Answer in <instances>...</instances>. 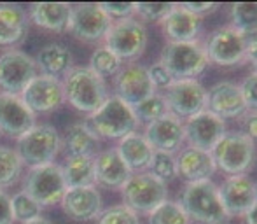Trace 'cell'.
<instances>
[{
  "label": "cell",
  "mask_w": 257,
  "mask_h": 224,
  "mask_svg": "<svg viewBox=\"0 0 257 224\" xmlns=\"http://www.w3.org/2000/svg\"><path fill=\"white\" fill-rule=\"evenodd\" d=\"M65 102L75 110L93 114L108 98L105 79L91 70L89 67H74L61 79Z\"/></svg>",
  "instance_id": "1"
},
{
  "label": "cell",
  "mask_w": 257,
  "mask_h": 224,
  "mask_svg": "<svg viewBox=\"0 0 257 224\" xmlns=\"http://www.w3.org/2000/svg\"><path fill=\"white\" fill-rule=\"evenodd\" d=\"M180 205L187 217L200 224H226L229 214L220 200L219 187L212 180L186 184L180 193Z\"/></svg>",
  "instance_id": "2"
},
{
  "label": "cell",
  "mask_w": 257,
  "mask_h": 224,
  "mask_svg": "<svg viewBox=\"0 0 257 224\" xmlns=\"http://www.w3.org/2000/svg\"><path fill=\"white\" fill-rule=\"evenodd\" d=\"M86 125L98 139L108 140H121L122 137L137 132L139 128L133 107L119 100L117 96H108L98 109L86 118Z\"/></svg>",
  "instance_id": "3"
},
{
  "label": "cell",
  "mask_w": 257,
  "mask_h": 224,
  "mask_svg": "<svg viewBox=\"0 0 257 224\" xmlns=\"http://www.w3.org/2000/svg\"><path fill=\"white\" fill-rule=\"evenodd\" d=\"M63 149L61 135L51 125H35L18 139L16 153L23 165L30 168L54 163V158Z\"/></svg>",
  "instance_id": "4"
},
{
  "label": "cell",
  "mask_w": 257,
  "mask_h": 224,
  "mask_svg": "<svg viewBox=\"0 0 257 224\" xmlns=\"http://www.w3.org/2000/svg\"><path fill=\"white\" fill-rule=\"evenodd\" d=\"M217 168L227 175H243L255 163V142L243 132L226 133L212 149Z\"/></svg>",
  "instance_id": "5"
},
{
  "label": "cell",
  "mask_w": 257,
  "mask_h": 224,
  "mask_svg": "<svg viewBox=\"0 0 257 224\" xmlns=\"http://www.w3.org/2000/svg\"><path fill=\"white\" fill-rule=\"evenodd\" d=\"M105 48L112 51L121 61L137 60L142 56L147 46V30L142 21L133 16L114 20L105 35Z\"/></svg>",
  "instance_id": "6"
},
{
  "label": "cell",
  "mask_w": 257,
  "mask_h": 224,
  "mask_svg": "<svg viewBox=\"0 0 257 224\" xmlns=\"http://www.w3.org/2000/svg\"><path fill=\"white\" fill-rule=\"evenodd\" d=\"M161 61L175 81L194 79L208 65L205 46L198 41L191 42H168L163 49Z\"/></svg>",
  "instance_id": "7"
},
{
  "label": "cell",
  "mask_w": 257,
  "mask_h": 224,
  "mask_svg": "<svg viewBox=\"0 0 257 224\" xmlns=\"http://www.w3.org/2000/svg\"><path fill=\"white\" fill-rule=\"evenodd\" d=\"M121 194L126 207L137 214L149 215L158 205L166 201L168 187L165 182L156 179L153 173L140 172L130 177L128 182L121 187Z\"/></svg>",
  "instance_id": "8"
},
{
  "label": "cell",
  "mask_w": 257,
  "mask_h": 224,
  "mask_svg": "<svg viewBox=\"0 0 257 224\" xmlns=\"http://www.w3.org/2000/svg\"><path fill=\"white\" fill-rule=\"evenodd\" d=\"M65 191H67V184L63 179L61 165L58 163L30 168L23 180V193L37 201L42 208L60 203Z\"/></svg>",
  "instance_id": "9"
},
{
  "label": "cell",
  "mask_w": 257,
  "mask_h": 224,
  "mask_svg": "<svg viewBox=\"0 0 257 224\" xmlns=\"http://www.w3.org/2000/svg\"><path fill=\"white\" fill-rule=\"evenodd\" d=\"M112 21L114 20L100 7V4H77L72 6L68 32L77 41L95 44L105 39Z\"/></svg>",
  "instance_id": "10"
},
{
  "label": "cell",
  "mask_w": 257,
  "mask_h": 224,
  "mask_svg": "<svg viewBox=\"0 0 257 224\" xmlns=\"http://www.w3.org/2000/svg\"><path fill=\"white\" fill-rule=\"evenodd\" d=\"M35 60L20 49L0 55V93L20 96L28 82L37 75Z\"/></svg>",
  "instance_id": "11"
},
{
  "label": "cell",
  "mask_w": 257,
  "mask_h": 224,
  "mask_svg": "<svg viewBox=\"0 0 257 224\" xmlns=\"http://www.w3.org/2000/svg\"><path fill=\"white\" fill-rule=\"evenodd\" d=\"M168 112L179 119H189L206 109V91L196 79L173 81L165 89Z\"/></svg>",
  "instance_id": "12"
},
{
  "label": "cell",
  "mask_w": 257,
  "mask_h": 224,
  "mask_svg": "<svg viewBox=\"0 0 257 224\" xmlns=\"http://www.w3.org/2000/svg\"><path fill=\"white\" fill-rule=\"evenodd\" d=\"M208 61L222 67H233L247 58V41L231 25L217 28L205 46Z\"/></svg>",
  "instance_id": "13"
},
{
  "label": "cell",
  "mask_w": 257,
  "mask_h": 224,
  "mask_svg": "<svg viewBox=\"0 0 257 224\" xmlns=\"http://www.w3.org/2000/svg\"><path fill=\"white\" fill-rule=\"evenodd\" d=\"M114 96L128 103L130 107L139 105L147 96L154 95L156 89L147 74V67L132 61L119 68V72L114 75Z\"/></svg>",
  "instance_id": "14"
},
{
  "label": "cell",
  "mask_w": 257,
  "mask_h": 224,
  "mask_svg": "<svg viewBox=\"0 0 257 224\" xmlns=\"http://www.w3.org/2000/svg\"><path fill=\"white\" fill-rule=\"evenodd\" d=\"M21 100L34 114H48L65 102L61 79L37 74L21 93Z\"/></svg>",
  "instance_id": "15"
},
{
  "label": "cell",
  "mask_w": 257,
  "mask_h": 224,
  "mask_svg": "<svg viewBox=\"0 0 257 224\" xmlns=\"http://www.w3.org/2000/svg\"><path fill=\"white\" fill-rule=\"evenodd\" d=\"M184 132H186V140L191 147L206 151V153H212L217 142L227 133L226 123L206 109L193 116V118L186 119Z\"/></svg>",
  "instance_id": "16"
},
{
  "label": "cell",
  "mask_w": 257,
  "mask_h": 224,
  "mask_svg": "<svg viewBox=\"0 0 257 224\" xmlns=\"http://www.w3.org/2000/svg\"><path fill=\"white\" fill-rule=\"evenodd\" d=\"M144 137H146V140L151 144V147L154 151L173 154L175 151L180 149V146L186 140L184 121L168 112L163 118L146 125Z\"/></svg>",
  "instance_id": "17"
},
{
  "label": "cell",
  "mask_w": 257,
  "mask_h": 224,
  "mask_svg": "<svg viewBox=\"0 0 257 224\" xmlns=\"http://www.w3.org/2000/svg\"><path fill=\"white\" fill-rule=\"evenodd\" d=\"M60 203L67 217L79 222L96 219L103 210L102 194L95 186L67 189Z\"/></svg>",
  "instance_id": "18"
},
{
  "label": "cell",
  "mask_w": 257,
  "mask_h": 224,
  "mask_svg": "<svg viewBox=\"0 0 257 224\" xmlns=\"http://www.w3.org/2000/svg\"><path fill=\"white\" fill-rule=\"evenodd\" d=\"M206 110L215 114L222 121L243 116L247 112V105H245L240 86L231 81L213 84L206 91Z\"/></svg>",
  "instance_id": "19"
},
{
  "label": "cell",
  "mask_w": 257,
  "mask_h": 224,
  "mask_svg": "<svg viewBox=\"0 0 257 224\" xmlns=\"http://www.w3.org/2000/svg\"><path fill=\"white\" fill-rule=\"evenodd\" d=\"M220 200L231 215H245V212L257 201L255 182L247 175H231L219 187Z\"/></svg>",
  "instance_id": "20"
},
{
  "label": "cell",
  "mask_w": 257,
  "mask_h": 224,
  "mask_svg": "<svg viewBox=\"0 0 257 224\" xmlns=\"http://www.w3.org/2000/svg\"><path fill=\"white\" fill-rule=\"evenodd\" d=\"M34 126L35 114L25 105L21 96L0 93V133L20 139Z\"/></svg>",
  "instance_id": "21"
},
{
  "label": "cell",
  "mask_w": 257,
  "mask_h": 224,
  "mask_svg": "<svg viewBox=\"0 0 257 224\" xmlns=\"http://www.w3.org/2000/svg\"><path fill=\"white\" fill-rule=\"evenodd\" d=\"M177 175L182 177L187 184L208 180L217 170V165L212 158V153L196 149V147H184L175 156Z\"/></svg>",
  "instance_id": "22"
},
{
  "label": "cell",
  "mask_w": 257,
  "mask_h": 224,
  "mask_svg": "<svg viewBox=\"0 0 257 224\" xmlns=\"http://www.w3.org/2000/svg\"><path fill=\"white\" fill-rule=\"evenodd\" d=\"M132 175V170L126 167V163L119 156L115 147L96 153L95 184H100V186L108 187V189H121Z\"/></svg>",
  "instance_id": "23"
},
{
  "label": "cell",
  "mask_w": 257,
  "mask_h": 224,
  "mask_svg": "<svg viewBox=\"0 0 257 224\" xmlns=\"http://www.w3.org/2000/svg\"><path fill=\"white\" fill-rule=\"evenodd\" d=\"M203 27V18L193 14L182 6H175L163 20V30L170 42L196 41Z\"/></svg>",
  "instance_id": "24"
},
{
  "label": "cell",
  "mask_w": 257,
  "mask_h": 224,
  "mask_svg": "<svg viewBox=\"0 0 257 224\" xmlns=\"http://www.w3.org/2000/svg\"><path fill=\"white\" fill-rule=\"evenodd\" d=\"M30 18L21 6L0 4V46H16L27 37Z\"/></svg>",
  "instance_id": "25"
},
{
  "label": "cell",
  "mask_w": 257,
  "mask_h": 224,
  "mask_svg": "<svg viewBox=\"0 0 257 224\" xmlns=\"http://www.w3.org/2000/svg\"><path fill=\"white\" fill-rule=\"evenodd\" d=\"M72 6L65 2H37L30 7L28 18L37 27L53 34H61L68 30Z\"/></svg>",
  "instance_id": "26"
},
{
  "label": "cell",
  "mask_w": 257,
  "mask_h": 224,
  "mask_svg": "<svg viewBox=\"0 0 257 224\" xmlns=\"http://www.w3.org/2000/svg\"><path fill=\"white\" fill-rule=\"evenodd\" d=\"M115 151L122 158L126 167L132 170V173L133 172L140 173L149 168L151 160H153V154H154V149L146 140V137L137 132L122 137L117 146H115Z\"/></svg>",
  "instance_id": "27"
},
{
  "label": "cell",
  "mask_w": 257,
  "mask_h": 224,
  "mask_svg": "<svg viewBox=\"0 0 257 224\" xmlns=\"http://www.w3.org/2000/svg\"><path fill=\"white\" fill-rule=\"evenodd\" d=\"M37 70L48 77L63 79L67 72L74 68V55L63 44H48L34 58Z\"/></svg>",
  "instance_id": "28"
},
{
  "label": "cell",
  "mask_w": 257,
  "mask_h": 224,
  "mask_svg": "<svg viewBox=\"0 0 257 224\" xmlns=\"http://www.w3.org/2000/svg\"><path fill=\"white\" fill-rule=\"evenodd\" d=\"M100 139L86 123H75L68 126L61 137V146L68 156H96Z\"/></svg>",
  "instance_id": "29"
},
{
  "label": "cell",
  "mask_w": 257,
  "mask_h": 224,
  "mask_svg": "<svg viewBox=\"0 0 257 224\" xmlns=\"http://www.w3.org/2000/svg\"><path fill=\"white\" fill-rule=\"evenodd\" d=\"M61 172L67 189L95 186V156H67Z\"/></svg>",
  "instance_id": "30"
},
{
  "label": "cell",
  "mask_w": 257,
  "mask_h": 224,
  "mask_svg": "<svg viewBox=\"0 0 257 224\" xmlns=\"http://www.w3.org/2000/svg\"><path fill=\"white\" fill-rule=\"evenodd\" d=\"M231 27L243 37L257 34V2H236L231 7Z\"/></svg>",
  "instance_id": "31"
},
{
  "label": "cell",
  "mask_w": 257,
  "mask_h": 224,
  "mask_svg": "<svg viewBox=\"0 0 257 224\" xmlns=\"http://www.w3.org/2000/svg\"><path fill=\"white\" fill-rule=\"evenodd\" d=\"M23 172V161L18 156L16 149L0 147V189H7L16 184Z\"/></svg>",
  "instance_id": "32"
},
{
  "label": "cell",
  "mask_w": 257,
  "mask_h": 224,
  "mask_svg": "<svg viewBox=\"0 0 257 224\" xmlns=\"http://www.w3.org/2000/svg\"><path fill=\"white\" fill-rule=\"evenodd\" d=\"M186 210L179 201L166 200L149 214V224H189Z\"/></svg>",
  "instance_id": "33"
},
{
  "label": "cell",
  "mask_w": 257,
  "mask_h": 224,
  "mask_svg": "<svg viewBox=\"0 0 257 224\" xmlns=\"http://www.w3.org/2000/svg\"><path fill=\"white\" fill-rule=\"evenodd\" d=\"M89 68H91L95 74H98L100 77H114L119 72V68L122 67V61L112 51H108L105 46H100L93 51L91 58H89Z\"/></svg>",
  "instance_id": "34"
},
{
  "label": "cell",
  "mask_w": 257,
  "mask_h": 224,
  "mask_svg": "<svg viewBox=\"0 0 257 224\" xmlns=\"http://www.w3.org/2000/svg\"><path fill=\"white\" fill-rule=\"evenodd\" d=\"M133 112H135V118L139 121V125L140 123L149 125V123L168 114V105H166L165 96L159 95V93H154V95L147 96L146 100H142L139 105L133 107Z\"/></svg>",
  "instance_id": "35"
},
{
  "label": "cell",
  "mask_w": 257,
  "mask_h": 224,
  "mask_svg": "<svg viewBox=\"0 0 257 224\" xmlns=\"http://www.w3.org/2000/svg\"><path fill=\"white\" fill-rule=\"evenodd\" d=\"M11 210H13L14 221H20L21 224L28 222L32 219L39 217L42 212V207L35 200H32L27 193L20 191V193L11 196Z\"/></svg>",
  "instance_id": "36"
},
{
  "label": "cell",
  "mask_w": 257,
  "mask_h": 224,
  "mask_svg": "<svg viewBox=\"0 0 257 224\" xmlns=\"http://www.w3.org/2000/svg\"><path fill=\"white\" fill-rule=\"evenodd\" d=\"M147 170L161 182H170V180H173L177 177L175 156L170 153H163V151H154L153 160H151V165Z\"/></svg>",
  "instance_id": "37"
},
{
  "label": "cell",
  "mask_w": 257,
  "mask_h": 224,
  "mask_svg": "<svg viewBox=\"0 0 257 224\" xmlns=\"http://www.w3.org/2000/svg\"><path fill=\"white\" fill-rule=\"evenodd\" d=\"M96 224H140V217L122 203L102 210V214L96 217Z\"/></svg>",
  "instance_id": "38"
},
{
  "label": "cell",
  "mask_w": 257,
  "mask_h": 224,
  "mask_svg": "<svg viewBox=\"0 0 257 224\" xmlns=\"http://www.w3.org/2000/svg\"><path fill=\"white\" fill-rule=\"evenodd\" d=\"M173 7H175V4H135L133 14H139L140 18L149 21H163Z\"/></svg>",
  "instance_id": "39"
},
{
  "label": "cell",
  "mask_w": 257,
  "mask_h": 224,
  "mask_svg": "<svg viewBox=\"0 0 257 224\" xmlns=\"http://www.w3.org/2000/svg\"><path fill=\"white\" fill-rule=\"evenodd\" d=\"M147 74H149V79H151V82H153L154 89H166L175 81L173 75L168 72V68H166L161 61H156V63L151 65V67L147 68Z\"/></svg>",
  "instance_id": "40"
},
{
  "label": "cell",
  "mask_w": 257,
  "mask_h": 224,
  "mask_svg": "<svg viewBox=\"0 0 257 224\" xmlns=\"http://www.w3.org/2000/svg\"><path fill=\"white\" fill-rule=\"evenodd\" d=\"M240 89H241V95H243L247 110L257 112V72L243 79V82L240 84Z\"/></svg>",
  "instance_id": "41"
},
{
  "label": "cell",
  "mask_w": 257,
  "mask_h": 224,
  "mask_svg": "<svg viewBox=\"0 0 257 224\" xmlns=\"http://www.w3.org/2000/svg\"><path fill=\"white\" fill-rule=\"evenodd\" d=\"M100 7L112 18V20H122L130 18L135 13V4H100Z\"/></svg>",
  "instance_id": "42"
},
{
  "label": "cell",
  "mask_w": 257,
  "mask_h": 224,
  "mask_svg": "<svg viewBox=\"0 0 257 224\" xmlns=\"http://www.w3.org/2000/svg\"><path fill=\"white\" fill-rule=\"evenodd\" d=\"M0 224H14L13 210H11V196L0 189Z\"/></svg>",
  "instance_id": "43"
},
{
  "label": "cell",
  "mask_w": 257,
  "mask_h": 224,
  "mask_svg": "<svg viewBox=\"0 0 257 224\" xmlns=\"http://www.w3.org/2000/svg\"><path fill=\"white\" fill-rule=\"evenodd\" d=\"M182 7H186L187 11H191L193 14L203 18L205 14H210L213 11L219 9V4L215 2H189V4H182Z\"/></svg>",
  "instance_id": "44"
},
{
  "label": "cell",
  "mask_w": 257,
  "mask_h": 224,
  "mask_svg": "<svg viewBox=\"0 0 257 224\" xmlns=\"http://www.w3.org/2000/svg\"><path fill=\"white\" fill-rule=\"evenodd\" d=\"M243 128L245 135L250 137L252 140H257V112L250 110L243 114Z\"/></svg>",
  "instance_id": "45"
},
{
  "label": "cell",
  "mask_w": 257,
  "mask_h": 224,
  "mask_svg": "<svg viewBox=\"0 0 257 224\" xmlns=\"http://www.w3.org/2000/svg\"><path fill=\"white\" fill-rule=\"evenodd\" d=\"M245 41H247V58L250 60V63L254 65L257 72V34L245 37Z\"/></svg>",
  "instance_id": "46"
},
{
  "label": "cell",
  "mask_w": 257,
  "mask_h": 224,
  "mask_svg": "<svg viewBox=\"0 0 257 224\" xmlns=\"http://www.w3.org/2000/svg\"><path fill=\"white\" fill-rule=\"evenodd\" d=\"M245 221L247 224H257V201L245 212Z\"/></svg>",
  "instance_id": "47"
},
{
  "label": "cell",
  "mask_w": 257,
  "mask_h": 224,
  "mask_svg": "<svg viewBox=\"0 0 257 224\" xmlns=\"http://www.w3.org/2000/svg\"><path fill=\"white\" fill-rule=\"evenodd\" d=\"M23 224H53L49 219H46V217H42V215H39V217H35V219H32V221H28V222H23Z\"/></svg>",
  "instance_id": "48"
},
{
  "label": "cell",
  "mask_w": 257,
  "mask_h": 224,
  "mask_svg": "<svg viewBox=\"0 0 257 224\" xmlns=\"http://www.w3.org/2000/svg\"><path fill=\"white\" fill-rule=\"evenodd\" d=\"M255 189H257V184H255Z\"/></svg>",
  "instance_id": "49"
}]
</instances>
